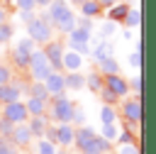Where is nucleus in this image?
Masks as SVG:
<instances>
[{
	"label": "nucleus",
	"mask_w": 156,
	"mask_h": 154,
	"mask_svg": "<svg viewBox=\"0 0 156 154\" xmlns=\"http://www.w3.org/2000/svg\"><path fill=\"white\" fill-rule=\"evenodd\" d=\"M0 115H2L7 122H12V125H20V122H27V120H29V110H27V103H22V100H12V103H5V105L0 108Z\"/></svg>",
	"instance_id": "6"
},
{
	"label": "nucleus",
	"mask_w": 156,
	"mask_h": 154,
	"mask_svg": "<svg viewBox=\"0 0 156 154\" xmlns=\"http://www.w3.org/2000/svg\"><path fill=\"white\" fill-rule=\"evenodd\" d=\"M56 154H73V152H71V149H68V147H63V149H58V152H56Z\"/></svg>",
	"instance_id": "44"
},
{
	"label": "nucleus",
	"mask_w": 156,
	"mask_h": 154,
	"mask_svg": "<svg viewBox=\"0 0 156 154\" xmlns=\"http://www.w3.org/2000/svg\"><path fill=\"white\" fill-rule=\"evenodd\" d=\"M10 81H12V71L2 64V66H0V86H2V83H10Z\"/></svg>",
	"instance_id": "34"
},
{
	"label": "nucleus",
	"mask_w": 156,
	"mask_h": 154,
	"mask_svg": "<svg viewBox=\"0 0 156 154\" xmlns=\"http://www.w3.org/2000/svg\"><path fill=\"white\" fill-rule=\"evenodd\" d=\"M110 152H112V144H110V139H105L102 134H95V139H93L88 147L80 149V154H110Z\"/></svg>",
	"instance_id": "15"
},
{
	"label": "nucleus",
	"mask_w": 156,
	"mask_h": 154,
	"mask_svg": "<svg viewBox=\"0 0 156 154\" xmlns=\"http://www.w3.org/2000/svg\"><path fill=\"white\" fill-rule=\"evenodd\" d=\"M34 49H37V42H34L32 37L20 39V42L12 46V51H10L12 66H15V68H29V59H32V51H34Z\"/></svg>",
	"instance_id": "4"
},
{
	"label": "nucleus",
	"mask_w": 156,
	"mask_h": 154,
	"mask_svg": "<svg viewBox=\"0 0 156 154\" xmlns=\"http://www.w3.org/2000/svg\"><path fill=\"white\" fill-rule=\"evenodd\" d=\"M29 76H32V81H46V76L54 71V66H51V61H49V56H46V51L44 49H34L32 51V59H29Z\"/></svg>",
	"instance_id": "5"
},
{
	"label": "nucleus",
	"mask_w": 156,
	"mask_h": 154,
	"mask_svg": "<svg viewBox=\"0 0 156 154\" xmlns=\"http://www.w3.org/2000/svg\"><path fill=\"white\" fill-rule=\"evenodd\" d=\"M100 117H102V122H115V120H117V110L105 103V108L100 110Z\"/></svg>",
	"instance_id": "29"
},
{
	"label": "nucleus",
	"mask_w": 156,
	"mask_h": 154,
	"mask_svg": "<svg viewBox=\"0 0 156 154\" xmlns=\"http://www.w3.org/2000/svg\"><path fill=\"white\" fill-rule=\"evenodd\" d=\"M27 110H29V117H32V115H46L49 100L37 98V95H29V98H27Z\"/></svg>",
	"instance_id": "18"
},
{
	"label": "nucleus",
	"mask_w": 156,
	"mask_h": 154,
	"mask_svg": "<svg viewBox=\"0 0 156 154\" xmlns=\"http://www.w3.org/2000/svg\"><path fill=\"white\" fill-rule=\"evenodd\" d=\"M76 139V127L71 122H58L56 125V144L58 147H73Z\"/></svg>",
	"instance_id": "14"
},
{
	"label": "nucleus",
	"mask_w": 156,
	"mask_h": 154,
	"mask_svg": "<svg viewBox=\"0 0 156 154\" xmlns=\"http://www.w3.org/2000/svg\"><path fill=\"white\" fill-rule=\"evenodd\" d=\"M129 64H132L134 68H139V66H141V51H139V44H136V51L129 56Z\"/></svg>",
	"instance_id": "36"
},
{
	"label": "nucleus",
	"mask_w": 156,
	"mask_h": 154,
	"mask_svg": "<svg viewBox=\"0 0 156 154\" xmlns=\"http://www.w3.org/2000/svg\"><path fill=\"white\" fill-rule=\"evenodd\" d=\"M117 134H119V130L115 127V122H105V125H102V137H105V139L112 142V139H117Z\"/></svg>",
	"instance_id": "30"
},
{
	"label": "nucleus",
	"mask_w": 156,
	"mask_h": 154,
	"mask_svg": "<svg viewBox=\"0 0 156 154\" xmlns=\"http://www.w3.org/2000/svg\"><path fill=\"white\" fill-rule=\"evenodd\" d=\"M12 39V24L10 22H0V44H7Z\"/></svg>",
	"instance_id": "31"
},
{
	"label": "nucleus",
	"mask_w": 156,
	"mask_h": 154,
	"mask_svg": "<svg viewBox=\"0 0 156 154\" xmlns=\"http://www.w3.org/2000/svg\"><path fill=\"white\" fill-rule=\"evenodd\" d=\"M129 88H134V90H136V93H139V90H141V78H139V76H136V78H134V81H132V83H129Z\"/></svg>",
	"instance_id": "38"
},
{
	"label": "nucleus",
	"mask_w": 156,
	"mask_h": 154,
	"mask_svg": "<svg viewBox=\"0 0 156 154\" xmlns=\"http://www.w3.org/2000/svg\"><path fill=\"white\" fill-rule=\"evenodd\" d=\"M100 95H102V100H105L107 105H115V103L119 100V98H117V95H115V93H112L110 88H102V90H100Z\"/></svg>",
	"instance_id": "33"
},
{
	"label": "nucleus",
	"mask_w": 156,
	"mask_h": 154,
	"mask_svg": "<svg viewBox=\"0 0 156 154\" xmlns=\"http://www.w3.org/2000/svg\"><path fill=\"white\" fill-rule=\"evenodd\" d=\"M17 7H20V10H34L37 2H34V0H17Z\"/></svg>",
	"instance_id": "37"
},
{
	"label": "nucleus",
	"mask_w": 156,
	"mask_h": 154,
	"mask_svg": "<svg viewBox=\"0 0 156 154\" xmlns=\"http://www.w3.org/2000/svg\"><path fill=\"white\" fill-rule=\"evenodd\" d=\"M112 29H115V24H112V20H110L107 24H102V34H112Z\"/></svg>",
	"instance_id": "40"
},
{
	"label": "nucleus",
	"mask_w": 156,
	"mask_h": 154,
	"mask_svg": "<svg viewBox=\"0 0 156 154\" xmlns=\"http://www.w3.org/2000/svg\"><path fill=\"white\" fill-rule=\"evenodd\" d=\"M95 134H98V132H95L93 127H76V139H73V147L80 152L83 147H88V144L95 139Z\"/></svg>",
	"instance_id": "17"
},
{
	"label": "nucleus",
	"mask_w": 156,
	"mask_h": 154,
	"mask_svg": "<svg viewBox=\"0 0 156 154\" xmlns=\"http://www.w3.org/2000/svg\"><path fill=\"white\" fill-rule=\"evenodd\" d=\"M85 86H88L93 93H100V90L105 88V76H100V73H90V76L85 78Z\"/></svg>",
	"instance_id": "24"
},
{
	"label": "nucleus",
	"mask_w": 156,
	"mask_h": 154,
	"mask_svg": "<svg viewBox=\"0 0 156 154\" xmlns=\"http://www.w3.org/2000/svg\"><path fill=\"white\" fill-rule=\"evenodd\" d=\"M24 90H27V86H22V83H15V81L2 83V86H0V108H2L5 103L20 100V95H22Z\"/></svg>",
	"instance_id": "12"
},
{
	"label": "nucleus",
	"mask_w": 156,
	"mask_h": 154,
	"mask_svg": "<svg viewBox=\"0 0 156 154\" xmlns=\"http://www.w3.org/2000/svg\"><path fill=\"white\" fill-rule=\"evenodd\" d=\"M27 90H29V95H37V98L51 100V93H49V88H46V83H44V81H32V83L27 86Z\"/></svg>",
	"instance_id": "20"
},
{
	"label": "nucleus",
	"mask_w": 156,
	"mask_h": 154,
	"mask_svg": "<svg viewBox=\"0 0 156 154\" xmlns=\"http://www.w3.org/2000/svg\"><path fill=\"white\" fill-rule=\"evenodd\" d=\"M0 22H7V12L2 10V5H0Z\"/></svg>",
	"instance_id": "43"
},
{
	"label": "nucleus",
	"mask_w": 156,
	"mask_h": 154,
	"mask_svg": "<svg viewBox=\"0 0 156 154\" xmlns=\"http://www.w3.org/2000/svg\"><path fill=\"white\" fill-rule=\"evenodd\" d=\"M88 39H90V29L88 27H76V29H71L68 32V46L73 49V51H78V54H85L88 51Z\"/></svg>",
	"instance_id": "7"
},
{
	"label": "nucleus",
	"mask_w": 156,
	"mask_h": 154,
	"mask_svg": "<svg viewBox=\"0 0 156 154\" xmlns=\"http://www.w3.org/2000/svg\"><path fill=\"white\" fill-rule=\"evenodd\" d=\"M119 154H139V147H136V142L122 144V147H119Z\"/></svg>",
	"instance_id": "35"
},
{
	"label": "nucleus",
	"mask_w": 156,
	"mask_h": 154,
	"mask_svg": "<svg viewBox=\"0 0 156 154\" xmlns=\"http://www.w3.org/2000/svg\"><path fill=\"white\" fill-rule=\"evenodd\" d=\"M80 12H83V17H98L102 12V5L98 0H83L80 2Z\"/></svg>",
	"instance_id": "22"
},
{
	"label": "nucleus",
	"mask_w": 156,
	"mask_h": 154,
	"mask_svg": "<svg viewBox=\"0 0 156 154\" xmlns=\"http://www.w3.org/2000/svg\"><path fill=\"white\" fill-rule=\"evenodd\" d=\"M0 2H2V0H0Z\"/></svg>",
	"instance_id": "47"
},
{
	"label": "nucleus",
	"mask_w": 156,
	"mask_h": 154,
	"mask_svg": "<svg viewBox=\"0 0 156 154\" xmlns=\"http://www.w3.org/2000/svg\"><path fill=\"white\" fill-rule=\"evenodd\" d=\"M10 139H12L17 147L27 149V147L32 144L34 134H32V130H29V125H27V122H20V125H15V127H12V132H10Z\"/></svg>",
	"instance_id": "11"
},
{
	"label": "nucleus",
	"mask_w": 156,
	"mask_h": 154,
	"mask_svg": "<svg viewBox=\"0 0 156 154\" xmlns=\"http://www.w3.org/2000/svg\"><path fill=\"white\" fill-rule=\"evenodd\" d=\"M80 54L78 51H73V49H68V51H63V71H78L80 68Z\"/></svg>",
	"instance_id": "19"
},
{
	"label": "nucleus",
	"mask_w": 156,
	"mask_h": 154,
	"mask_svg": "<svg viewBox=\"0 0 156 154\" xmlns=\"http://www.w3.org/2000/svg\"><path fill=\"white\" fill-rule=\"evenodd\" d=\"M27 125H29L32 134H34L37 139H41V137L46 134V127L51 125V120H49V115H32V117L27 120Z\"/></svg>",
	"instance_id": "16"
},
{
	"label": "nucleus",
	"mask_w": 156,
	"mask_h": 154,
	"mask_svg": "<svg viewBox=\"0 0 156 154\" xmlns=\"http://www.w3.org/2000/svg\"><path fill=\"white\" fill-rule=\"evenodd\" d=\"M100 64V71L102 73H117L119 71V66H117V61L112 59V56H107V59H102V61H98Z\"/></svg>",
	"instance_id": "26"
},
{
	"label": "nucleus",
	"mask_w": 156,
	"mask_h": 154,
	"mask_svg": "<svg viewBox=\"0 0 156 154\" xmlns=\"http://www.w3.org/2000/svg\"><path fill=\"white\" fill-rule=\"evenodd\" d=\"M0 66H2V61H0Z\"/></svg>",
	"instance_id": "46"
},
{
	"label": "nucleus",
	"mask_w": 156,
	"mask_h": 154,
	"mask_svg": "<svg viewBox=\"0 0 156 154\" xmlns=\"http://www.w3.org/2000/svg\"><path fill=\"white\" fill-rule=\"evenodd\" d=\"M127 12H129V5H124V2H115V5L110 7V12H107V17H110L112 22H124V17H127Z\"/></svg>",
	"instance_id": "21"
},
{
	"label": "nucleus",
	"mask_w": 156,
	"mask_h": 154,
	"mask_svg": "<svg viewBox=\"0 0 156 154\" xmlns=\"http://www.w3.org/2000/svg\"><path fill=\"white\" fill-rule=\"evenodd\" d=\"M105 76V88H110L117 98H124L129 93V81H124L119 73H102Z\"/></svg>",
	"instance_id": "10"
},
{
	"label": "nucleus",
	"mask_w": 156,
	"mask_h": 154,
	"mask_svg": "<svg viewBox=\"0 0 156 154\" xmlns=\"http://www.w3.org/2000/svg\"><path fill=\"white\" fill-rule=\"evenodd\" d=\"M139 22H141V12L134 10V7H129V12H127V17H124V24H127V27H139Z\"/></svg>",
	"instance_id": "27"
},
{
	"label": "nucleus",
	"mask_w": 156,
	"mask_h": 154,
	"mask_svg": "<svg viewBox=\"0 0 156 154\" xmlns=\"http://www.w3.org/2000/svg\"><path fill=\"white\" fill-rule=\"evenodd\" d=\"M85 86V76H80L78 71H66V88L71 90H78Z\"/></svg>",
	"instance_id": "23"
},
{
	"label": "nucleus",
	"mask_w": 156,
	"mask_h": 154,
	"mask_svg": "<svg viewBox=\"0 0 156 154\" xmlns=\"http://www.w3.org/2000/svg\"><path fill=\"white\" fill-rule=\"evenodd\" d=\"M0 154H20V147L10 137H0Z\"/></svg>",
	"instance_id": "25"
},
{
	"label": "nucleus",
	"mask_w": 156,
	"mask_h": 154,
	"mask_svg": "<svg viewBox=\"0 0 156 154\" xmlns=\"http://www.w3.org/2000/svg\"><path fill=\"white\" fill-rule=\"evenodd\" d=\"M44 83H46V88H49L51 95H61V93L68 90V88H66V73H63V71H51Z\"/></svg>",
	"instance_id": "13"
},
{
	"label": "nucleus",
	"mask_w": 156,
	"mask_h": 154,
	"mask_svg": "<svg viewBox=\"0 0 156 154\" xmlns=\"http://www.w3.org/2000/svg\"><path fill=\"white\" fill-rule=\"evenodd\" d=\"M37 154H56V144L51 139H39V147H37Z\"/></svg>",
	"instance_id": "28"
},
{
	"label": "nucleus",
	"mask_w": 156,
	"mask_h": 154,
	"mask_svg": "<svg viewBox=\"0 0 156 154\" xmlns=\"http://www.w3.org/2000/svg\"><path fill=\"white\" fill-rule=\"evenodd\" d=\"M54 24V29H58L61 34H68L71 29H76V15L68 7L66 0H51L49 5V15H46Z\"/></svg>",
	"instance_id": "1"
},
{
	"label": "nucleus",
	"mask_w": 156,
	"mask_h": 154,
	"mask_svg": "<svg viewBox=\"0 0 156 154\" xmlns=\"http://www.w3.org/2000/svg\"><path fill=\"white\" fill-rule=\"evenodd\" d=\"M34 2H37L39 7H49V5H51V0H34Z\"/></svg>",
	"instance_id": "42"
},
{
	"label": "nucleus",
	"mask_w": 156,
	"mask_h": 154,
	"mask_svg": "<svg viewBox=\"0 0 156 154\" xmlns=\"http://www.w3.org/2000/svg\"><path fill=\"white\" fill-rule=\"evenodd\" d=\"M93 56H95V61H102V59H107V56H110V44H107V42H102V44H100V46L93 51Z\"/></svg>",
	"instance_id": "32"
},
{
	"label": "nucleus",
	"mask_w": 156,
	"mask_h": 154,
	"mask_svg": "<svg viewBox=\"0 0 156 154\" xmlns=\"http://www.w3.org/2000/svg\"><path fill=\"white\" fill-rule=\"evenodd\" d=\"M122 117H124L127 122H134V125L141 122V100H139V95L127 98V100L122 103Z\"/></svg>",
	"instance_id": "9"
},
{
	"label": "nucleus",
	"mask_w": 156,
	"mask_h": 154,
	"mask_svg": "<svg viewBox=\"0 0 156 154\" xmlns=\"http://www.w3.org/2000/svg\"><path fill=\"white\" fill-rule=\"evenodd\" d=\"M73 112H76V105L61 93V95H51V100H49V110H46V115H49V120L51 122H71L73 120Z\"/></svg>",
	"instance_id": "2"
},
{
	"label": "nucleus",
	"mask_w": 156,
	"mask_h": 154,
	"mask_svg": "<svg viewBox=\"0 0 156 154\" xmlns=\"http://www.w3.org/2000/svg\"><path fill=\"white\" fill-rule=\"evenodd\" d=\"M73 2H76V5H78V7H80V2H83V0H73Z\"/></svg>",
	"instance_id": "45"
},
{
	"label": "nucleus",
	"mask_w": 156,
	"mask_h": 154,
	"mask_svg": "<svg viewBox=\"0 0 156 154\" xmlns=\"http://www.w3.org/2000/svg\"><path fill=\"white\" fill-rule=\"evenodd\" d=\"M27 34H29L37 44L44 46L46 42L54 39V24H51L49 17H34V20L27 22Z\"/></svg>",
	"instance_id": "3"
},
{
	"label": "nucleus",
	"mask_w": 156,
	"mask_h": 154,
	"mask_svg": "<svg viewBox=\"0 0 156 154\" xmlns=\"http://www.w3.org/2000/svg\"><path fill=\"white\" fill-rule=\"evenodd\" d=\"M41 49L46 51L54 71H63V51H66V49H63V42H61V39H51V42H46Z\"/></svg>",
	"instance_id": "8"
},
{
	"label": "nucleus",
	"mask_w": 156,
	"mask_h": 154,
	"mask_svg": "<svg viewBox=\"0 0 156 154\" xmlns=\"http://www.w3.org/2000/svg\"><path fill=\"white\" fill-rule=\"evenodd\" d=\"M98 2H100L102 7H112V5H115V2H119V0H98Z\"/></svg>",
	"instance_id": "41"
},
{
	"label": "nucleus",
	"mask_w": 156,
	"mask_h": 154,
	"mask_svg": "<svg viewBox=\"0 0 156 154\" xmlns=\"http://www.w3.org/2000/svg\"><path fill=\"white\" fill-rule=\"evenodd\" d=\"M73 120H76V122L80 125V122L85 120V115H83V110H78V108H76V112H73Z\"/></svg>",
	"instance_id": "39"
}]
</instances>
